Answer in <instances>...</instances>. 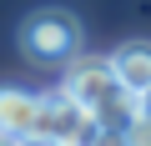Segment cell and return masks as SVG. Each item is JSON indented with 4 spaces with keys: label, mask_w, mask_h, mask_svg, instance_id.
<instances>
[{
    "label": "cell",
    "mask_w": 151,
    "mask_h": 146,
    "mask_svg": "<svg viewBox=\"0 0 151 146\" xmlns=\"http://www.w3.org/2000/svg\"><path fill=\"white\" fill-rule=\"evenodd\" d=\"M60 91H65L76 106H86L96 126H116V131H126L131 116H136V96L116 81L111 60H70V76H65Z\"/></svg>",
    "instance_id": "6da1fadb"
},
{
    "label": "cell",
    "mask_w": 151,
    "mask_h": 146,
    "mask_svg": "<svg viewBox=\"0 0 151 146\" xmlns=\"http://www.w3.org/2000/svg\"><path fill=\"white\" fill-rule=\"evenodd\" d=\"M20 50L35 65H70L81 55V20L60 5H45L35 15H25L20 25Z\"/></svg>",
    "instance_id": "7a4b0ae2"
},
{
    "label": "cell",
    "mask_w": 151,
    "mask_h": 146,
    "mask_svg": "<svg viewBox=\"0 0 151 146\" xmlns=\"http://www.w3.org/2000/svg\"><path fill=\"white\" fill-rule=\"evenodd\" d=\"M96 121L86 106H76L65 91H50L40 96V116H35V136L30 146H91L96 141Z\"/></svg>",
    "instance_id": "3957f363"
},
{
    "label": "cell",
    "mask_w": 151,
    "mask_h": 146,
    "mask_svg": "<svg viewBox=\"0 0 151 146\" xmlns=\"http://www.w3.org/2000/svg\"><path fill=\"white\" fill-rule=\"evenodd\" d=\"M35 116H40V96L15 91V86H0V131H5V136H15V141L30 146V136H35Z\"/></svg>",
    "instance_id": "277c9868"
},
{
    "label": "cell",
    "mask_w": 151,
    "mask_h": 146,
    "mask_svg": "<svg viewBox=\"0 0 151 146\" xmlns=\"http://www.w3.org/2000/svg\"><path fill=\"white\" fill-rule=\"evenodd\" d=\"M111 70H116V81H121L131 96H141V91L151 86V40H126V45H116V50H111Z\"/></svg>",
    "instance_id": "5b68a950"
},
{
    "label": "cell",
    "mask_w": 151,
    "mask_h": 146,
    "mask_svg": "<svg viewBox=\"0 0 151 146\" xmlns=\"http://www.w3.org/2000/svg\"><path fill=\"white\" fill-rule=\"evenodd\" d=\"M126 141H131V146H151V126H146V121H131V126H126Z\"/></svg>",
    "instance_id": "8992f818"
},
{
    "label": "cell",
    "mask_w": 151,
    "mask_h": 146,
    "mask_svg": "<svg viewBox=\"0 0 151 146\" xmlns=\"http://www.w3.org/2000/svg\"><path fill=\"white\" fill-rule=\"evenodd\" d=\"M131 121H146V126H151V86L136 96V116H131Z\"/></svg>",
    "instance_id": "52a82bcc"
},
{
    "label": "cell",
    "mask_w": 151,
    "mask_h": 146,
    "mask_svg": "<svg viewBox=\"0 0 151 146\" xmlns=\"http://www.w3.org/2000/svg\"><path fill=\"white\" fill-rule=\"evenodd\" d=\"M0 146H25V141H15V136H5V131H0Z\"/></svg>",
    "instance_id": "ba28073f"
}]
</instances>
